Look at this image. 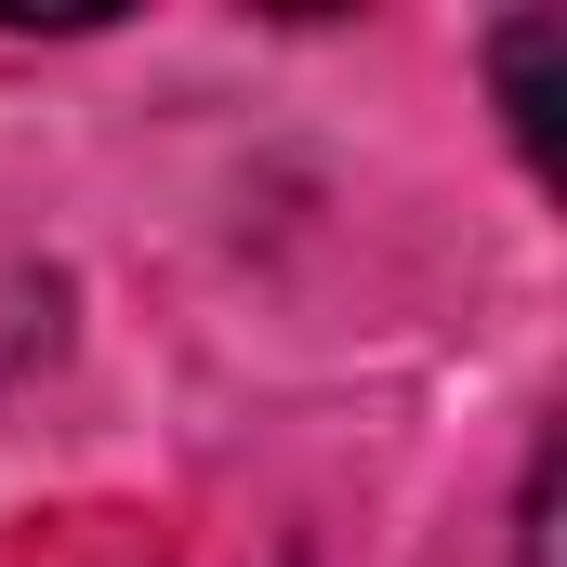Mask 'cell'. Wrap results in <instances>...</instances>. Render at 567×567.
I'll return each instance as SVG.
<instances>
[]
</instances>
